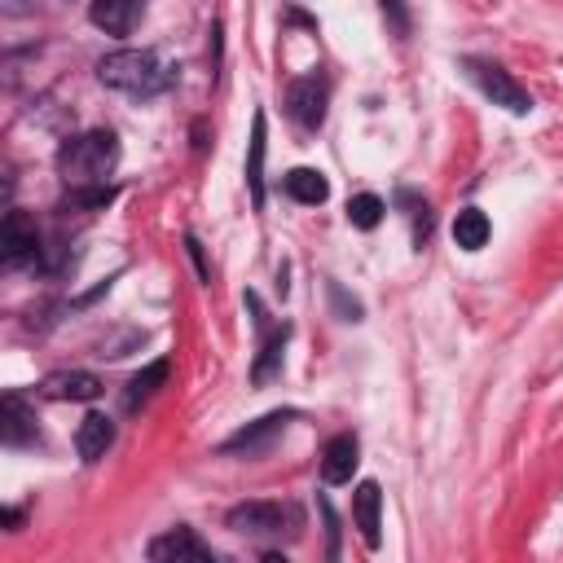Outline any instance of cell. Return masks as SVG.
<instances>
[{"label":"cell","instance_id":"obj_11","mask_svg":"<svg viewBox=\"0 0 563 563\" xmlns=\"http://www.w3.org/2000/svg\"><path fill=\"white\" fill-rule=\"evenodd\" d=\"M378 510H383V493H378V484H374V479L356 484V493H352V519H356L361 541H365L369 550H378V541H383V532H378Z\"/></svg>","mask_w":563,"mask_h":563},{"label":"cell","instance_id":"obj_20","mask_svg":"<svg viewBox=\"0 0 563 563\" xmlns=\"http://www.w3.org/2000/svg\"><path fill=\"white\" fill-rule=\"evenodd\" d=\"M383 211H387V202H383L378 194H356V198L347 202V220H352V229H378Z\"/></svg>","mask_w":563,"mask_h":563},{"label":"cell","instance_id":"obj_17","mask_svg":"<svg viewBox=\"0 0 563 563\" xmlns=\"http://www.w3.org/2000/svg\"><path fill=\"white\" fill-rule=\"evenodd\" d=\"M286 422H290V413H264L260 422H251V427H242L233 440H224V449H229V453H238V449H246V453H251V449H260L268 435H277Z\"/></svg>","mask_w":563,"mask_h":563},{"label":"cell","instance_id":"obj_21","mask_svg":"<svg viewBox=\"0 0 563 563\" xmlns=\"http://www.w3.org/2000/svg\"><path fill=\"white\" fill-rule=\"evenodd\" d=\"M383 4V18L391 22V31L396 35H405L409 31V13H405V0H378Z\"/></svg>","mask_w":563,"mask_h":563},{"label":"cell","instance_id":"obj_5","mask_svg":"<svg viewBox=\"0 0 563 563\" xmlns=\"http://www.w3.org/2000/svg\"><path fill=\"white\" fill-rule=\"evenodd\" d=\"M154 563H211L216 554H211V545L207 541H198V532L194 528H167L163 537H154L150 541V550H145Z\"/></svg>","mask_w":563,"mask_h":563},{"label":"cell","instance_id":"obj_13","mask_svg":"<svg viewBox=\"0 0 563 563\" xmlns=\"http://www.w3.org/2000/svg\"><path fill=\"white\" fill-rule=\"evenodd\" d=\"M110 444H114V422H110L106 413H88V418L79 422V431H75L79 457H84V462H97V457H106Z\"/></svg>","mask_w":563,"mask_h":563},{"label":"cell","instance_id":"obj_14","mask_svg":"<svg viewBox=\"0 0 563 563\" xmlns=\"http://www.w3.org/2000/svg\"><path fill=\"white\" fill-rule=\"evenodd\" d=\"M167 374H172V361L167 356H158V361H150L145 369H136L132 378H128V409H136V405H145L163 383H167Z\"/></svg>","mask_w":563,"mask_h":563},{"label":"cell","instance_id":"obj_3","mask_svg":"<svg viewBox=\"0 0 563 563\" xmlns=\"http://www.w3.org/2000/svg\"><path fill=\"white\" fill-rule=\"evenodd\" d=\"M224 523L242 537H255V541H282V537L299 532V510L282 506V501H242L224 515Z\"/></svg>","mask_w":563,"mask_h":563},{"label":"cell","instance_id":"obj_7","mask_svg":"<svg viewBox=\"0 0 563 563\" xmlns=\"http://www.w3.org/2000/svg\"><path fill=\"white\" fill-rule=\"evenodd\" d=\"M0 255L9 268H22L40 255V233H35V220L26 211H9L4 216V229H0Z\"/></svg>","mask_w":563,"mask_h":563},{"label":"cell","instance_id":"obj_15","mask_svg":"<svg viewBox=\"0 0 563 563\" xmlns=\"http://www.w3.org/2000/svg\"><path fill=\"white\" fill-rule=\"evenodd\" d=\"M286 194L295 198V202H303V207H317V202H325L330 198V185H325V176L321 172H312V167H295V172H286Z\"/></svg>","mask_w":563,"mask_h":563},{"label":"cell","instance_id":"obj_18","mask_svg":"<svg viewBox=\"0 0 563 563\" xmlns=\"http://www.w3.org/2000/svg\"><path fill=\"white\" fill-rule=\"evenodd\" d=\"M246 185H251V202H255V207H264V114H255V128H251Z\"/></svg>","mask_w":563,"mask_h":563},{"label":"cell","instance_id":"obj_16","mask_svg":"<svg viewBox=\"0 0 563 563\" xmlns=\"http://www.w3.org/2000/svg\"><path fill=\"white\" fill-rule=\"evenodd\" d=\"M488 233H493V224H488V216H484L479 207L457 211V220H453V242H457L462 251H479V246L488 242Z\"/></svg>","mask_w":563,"mask_h":563},{"label":"cell","instance_id":"obj_19","mask_svg":"<svg viewBox=\"0 0 563 563\" xmlns=\"http://www.w3.org/2000/svg\"><path fill=\"white\" fill-rule=\"evenodd\" d=\"M286 334H290V330L282 325V330H273V339L260 347V356H255V365H251V378H255V383H268V378L277 374V365H282V347H286Z\"/></svg>","mask_w":563,"mask_h":563},{"label":"cell","instance_id":"obj_8","mask_svg":"<svg viewBox=\"0 0 563 563\" xmlns=\"http://www.w3.org/2000/svg\"><path fill=\"white\" fill-rule=\"evenodd\" d=\"M40 396H48V400H97L101 378L88 374V369H57L40 383Z\"/></svg>","mask_w":563,"mask_h":563},{"label":"cell","instance_id":"obj_12","mask_svg":"<svg viewBox=\"0 0 563 563\" xmlns=\"http://www.w3.org/2000/svg\"><path fill=\"white\" fill-rule=\"evenodd\" d=\"M361 449H356V435H334L325 449H321V479L325 484H347L352 479V471H356V457Z\"/></svg>","mask_w":563,"mask_h":563},{"label":"cell","instance_id":"obj_6","mask_svg":"<svg viewBox=\"0 0 563 563\" xmlns=\"http://www.w3.org/2000/svg\"><path fill=\"white\" fill-rule=\"evenodd\" d=\"M325 79L321 75H303V79H295L290 88H286V110H290V119L299 123V128H321V119H325Z\"/></svg>","mask_w":563,"mask_h":563},{"label":"cell","instance_id":"obj_4","mask_svg":"<svg viewBox=\"0 0 563 563\" xmlns=\"http://www.w3.org/2000/svg\"><path fill=\"white\" fill-rule=\"evenodd\" d=\"M466 66H471L475 84L484 88V97H488L493 106H501V110H510V114H528V110H532L528 88H523V84H515L501 66H493V62H466Z\"/></svg>","mask_w":563,"mask_h":563},{"label":"cell","instance_id":"obj_10","mask_svg":"<svg viewBox=\"0 0 563 563\" xmlns=\"http://www.w3.org/2000/svg\"><path fill=\"white\" fill-rule=\"evenodd\" d=\"M0 435H4V444H9V449L35 444V409H31L18 391H9V396H4V405H0Z\"/></svg>","mask_w":563,"mask_h":563},{"label":"cell","instance_id":"obj_9","mask_svg":"<svg viewBox=\"0 0 563 563\" xmlns=\"http://www.w3.org/2000/svg\"><path fill=\"white\" fill-rule=\"evenodd\" d=\"M141 13H145V0H88V18L106 35H128L141 22Z\"/></svg>","mask_w":563,"mask_h":563},{"label":"cell","instance_id":"obj_2","mask_svg":"<svg viewBox=\"0 0 563 563\" xmlns=\"http://www.w3.org/2000/svg\"><path fill=\"white\" fill-rule=\"evenodd\" d=\"M97 79L123 97H158L172 88L176 70L150 48H114L97 62Z\"/></svg>","mask_w":563,"mask_h":563},{"label":"cell","instance_id":"obj_1","mask_svg":"<svg viewBox=\"0 0 563 563\" xmlns=\"http://www.w3.org/2000/svg\"><path fill=\"white\" fill-rule=\"evenodd\" d=\"M114 167H119V136L110 128H88V132L62 141V150H57V176L66 180V189L106 185V176Z\"/></svg>","mask_w":563,"mask_h":563}]
</instances>
